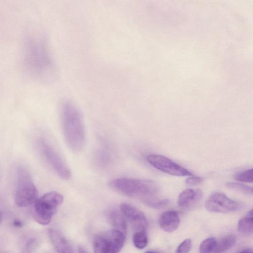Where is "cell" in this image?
<instances>
[{"mask_svg":"<svg viewBox=\"0 0 253 253\" xmlns=\"http://www.w3.org/2000/svg\"><path fill=\"white\" fill-rule=\"evenodd\" d=\"M144 253H158L153 251H147L145 252Z\"/></svg>","mask_w":253,"mask_h":253,"instance_id":"cell-26","label":"cell"},{"mask_svg":"<svg viewBox=\"0 0 253 253\" xmlns=\"http://www.w3.org/2000/svg\"><path fill=\"white\" fill-rule=\"evenodd\" d=\"M133 242L134 246L138 249H142L146 247L148 242L146 231H136L133 236Z\"/></svg>","mask_w":253,"mask_h":253,"instance_id":"cell-16","label":"cell"},{"mask_svg":"<svg viewBox=\"0 0 253 253\" xmlns=\"http://www.w3.org/2000/svg\"><path fill=\"white\" fill-rule=\"evenodd\" d=\"M192 248V241L189 238L184 240L177 247L175 253H189Z\"/></svg>","mask_w":253,"mask_h":253,"instance_id":"cell-21","label":"cell"},{"mask_svg":"<svg viewBox=\"0 0 253 253\" xmlns=\"http://www.w3.org/2000/svg\"><path fill=\"white\" fill-rule=\"evenodd\" d=\"M236 240V236L233 234H228L222 237L217 241L212 253H225L234 246Z\"/></svg>","mask_w":253,"mask_h":253,"instance_id":"cell-15","label":"cell"},{"mask_svg":"<svg viewBox=\"0 0 253 253\" xmlns=\"http://www.w3.org/2000/svg\"><path fill=\"white\" fill-rule=\"evenodd\" d=\"M125 242V235L112 229L96 234L93 238L94 253H118Z\"/></svg>","mask_w":253,"mask_h":253,"instance_id":"cell-5","label":"cell"},{"mask_svg":"<svg viewBox=\"0 0 253 253\" xmlns=\"http://www.w3.org/2000/svg\"><path fill=\"white\" fill-rule=\"evenodd\" d=\"M169 202V201L168 199H161L156 197L147 201L144 204L152 208L161 209L167 206Z\"/></svg>","mask_w":253,"mask_h":253,"instance_id":"cell-20","label":"cell"},{"mask_svg":"<svg viewBox=\"0 0 253 253\" xmlns=\"http://www.w3.org/2000/svg\"><path fill=\"white\" fill-rule=\"evenodd\" d=\"M234 178L240 182L246 183H252L253 169L251 168L245 171L237 173L234 176Z\"/></svg>","mask_w":253,"mask_h":253,"instance_id":"cell-19","label":"cell"},{"mask_svg":"<svg viewBox=\"0 0 253 253\" xmlns=\"http://www.w3.org/2000/svg\"><path fill=\"white\" fill-rule=\"evenodd\" d=\"M40 147L45 158L57 175L64 180H69L71 171L61 155L44 140L40 141Z\"/></svg>","mask_w":253,"mask_h":253,"instance_id":"cell-8","label":"cell"},{"mask_svg":"<svg viewBox=\"0 0 253 253\" xmlns=\"http://www.w3.org/2000/svg\"><path fill=\"white\" fill-rule=\"evenodd\" d=\"M64 201L63 196L59 193L52 191L38 198L34 208V218L41 225L50 223L57 208Z\"/></svg>","mask_w":253,"mask_h":253,"instance_id":"cell-4","label":"cell"},{"mask_svg":"<svg viewBox=\"0 0 253 253\" xmlns=\"http://www.w3.org/2000/svg\"><path fill=\"white\" fill-rule=\"evenodd\" d=\"M8 253L7 252H3V253Z\"/></svg>","mask_w":253,"mask_h":253,"instance_id":"cell-28","label":"cell"},{"mask_svg":"<svg viewBox=\"0 0 253 253\" xmlns=\"http://www.w3.org/2000/svg\"><path fill=\"white\" fill-rule=\"evenodd\" d=\"M217 240L214 237H209L204 239L200 244L199 248V253H211L214 251Z\"/></svg>","mask_w":253,"mask_h":253,"instance_id":"cell-17","label":"cell"},{"mask_svg":"<svg viewBox=\"0 0 253 253\" xmlns=\"http://www.w3.org/2000/svg\"><path fill=\"white\" fill-rule=\"evenodd\" d=\"M203 180L204 179L202 177L192 176L188 178L185 182L189 185H196L201 183Z\"/></svg>","mask_w":253,"mask_h":253,"instance_id":"cell-22","label":"cell"},{"mask_svg":"<svg viewBox=\"0 0 253 253\" xmlns=\"http://www.w3.org/2000/svg\"><path fill=\"white\" fill-rule=\"evenodd\" d=\"M228 188L248 195L253 194V188L246 184L236 183L228 182L226 183Z\"/></svg>","mask_w":253,"mask_h":253,"instance_id":"cell-18","label":"cell"},{"mask_svg":"<svg viewBox=\"0 0 253 253\" xmlns=\"http://www.w3.org/2000/svg\"><path fill=\"white\" fill-rule=\"evenodd\" d=\"M148 163L157 169L169 175L176 176H192L187 169L164 156L151 154L147 156Z\"/></svg>","mask_w":253,"mask_h":253,"instance_id":"cell-7","label":"cell"},{"mask_svg":"<svg viewBox=\"0 0 253 253\" xmlns=\"http://www.w3.org/2000/svg\"><path fill=\"white\" fill-rule=\"evenodd\" d=\"M62 126L66 145L73 152H77L84 148L85 131L80 110L72 102L65 101L61 110Z\"/></svg>","mask_w":253,"mask_h":253,"instance_id":"cell-1","label":"cell"},{"mask_svg":"<svg viewBox=\"0 0 253 253\" xmlns=\"http://www.w3.org/2000/svg\"><path fill=\"white\" fill-rule=\"evenodd\" d=\"M48 235L58 253H75L68 241L58 231L50 229Z\"/></svg>","mask_w":253,"mask_h":253,"instance_id":"cell-12","label":"cell"},{"mask_svg":"<svg viewBox=\"0 0 253 253\" xmlns=\"http://www.w3.org/2000/svg\"><path fill=\"white\" fill-rule=\"evenodd\" d=\"M244 205L227 197L224 193L216 192L211 194L205 203L207 211L214 213H230L238 211Z\"/></svg>","mask_w":253,"mask_h":253,"instance_id":"cell-6","label":"cell"},{"mask_svg":"<svg viewBox=\"0 0 253 253\" xmlns=\"http://www.w3.org/2000/svg\"><path fill=\"white\" fill-rule=\"evenodd\" d=\"M38 192L28 170L23 166L18 167L15 200L20 207H26L34 203L38 198Z\"/></svg>","mask_w":253,"mask_h":253,"instance_id":"cell-3","label":"cell"},{"mask_svg":"<svg viewBox=\"0 0 253 253\" xmlns=\"http://www.w3.org/2000/svg\"><path fill=\"white\" fill-rule=\"evenodd\" d=\"M107 217L114 229L119 231L124 235L126 232V225L124 216L116 209L110 210L107 213Z\"/></svg>","mask_w":253,"mask_h":253,"instance_id":"cell-13","label":"cell"},{"mask_svg":"<svg viewBox=\"0 0 253 253\" xmlns=\"http://www.w3.org/2000/svg\"><path fill=\"white\" fill-rule=\"evenodd\" d=\"M120 210L123 216L132 223L137 231H146L148 221L145 215L140 210L126 203H121Z\"/></svg>","mask_w":253,"mask_h":253,"instance_id":"cell-9","label":"cell"},{"mask_svg":"<svg viewBox=\"0 0 253 253\" xmlns=\"http://www.w3.org/2000/svg\"><path fill=\"white\" fill-rule=\"evenodd\" d=\"M79 253H87L82 247H80L78 249Z\"/></svg>","mask_w":253,"mask_h":253,"instance_id":"cell-25","label":"cell"},{"mask_svg":"<svg viewBox=\"0 0 253 253\" xmlns=\"http://www.w3.org/2000/svg\"><path fill=\"white\" fill-rule=\"evenodd\" d=\"M1 219H2V216H1V213H0V223L1 221Z\"/></svg>","mask_w":253,"mask_h":253,"instance_id":"cell-27","label":"cell"},{"mask_svg":"<svg viewBox=\"0 0 253 253\" xmlns=\"http://www.w3.org/2000/svg\"><path fill=\"white\" fill-rule=\"evenodd\" d=\"M238 231L244 235H250L253 231V210L248 211L246 215L241 218L238 223Z\"/></svg>","mask_w":253,"mask_h":253,"instance_id":"cell-14","label":"cell"},{"mask_svg":"<svg viewBox=\"0 0 253 253\" xmlns=\"http://www.w3.org/2000/svg\"><path fill=\"white\" fill-rule=\"evenodd\" d=\"M202 197V191L199 189L188 188L182 191L178 196L177 204L182 209H187L198 202Z\"/></svg>","mask_w":253,"mask_h":253,"instance_id":"cell-11","label":"cell"},{"mask_svg":"<svg viewBox=\"0 0 253 253\" xmlns=\"http://www.w3.org/2000/svg\"><path fill=\"white\" fill-rule=\"evenodd\" d=\"M13 224L16 227H21L23 226V222L18 219H15L13 221Z\"/></svg>","mask_w":253,"mask_h":253,"instance_id":"cell-23","label":"cell"},{"mask_svg":"<svg viewBox=\"0 0 253 253\" xmlns=\"http://www.w3.org/2000/svg\"><path fill=\"white\" fill-rule=\"evenodd\" d=\"M159 224L161 228L168 233L175 231L180 224V218L176 211H168L163 212L159 217Z\"/></svg>","mask_w":253,"mask_h":253,"instance_id":"cell-10","label":"cell"},{"mask_svg":"<svg viewBox=\"0 0 253 253\" xmlns=\"http://www.w3.org/2000/svg\"><path fill=\"white\" fill-rule=\"evenodd\" d=\"M237 253H253V252L252 248H246L239 251Z\"/></svg>","mask_w":253,"mask_h":253,"instance_id":"cell-24","label":"cell"},{"mask_svg":"<svg viewBox=\"0 0 253 253\" xmlns=\"http://www.w3.org/2000/svg\"><path fill=\"white\" fill-rule=\"evenodd\" d=\"M110 189L128 197L136 198L145 203L156 198L158 184L154 181L130 178H120L108 183Z\"/></svg>","mask_w":253,"mask_h":253,"instance_id":"cell-2","label":"cell"}]
</instances>
